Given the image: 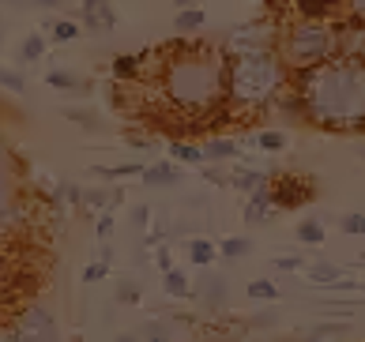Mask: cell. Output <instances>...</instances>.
I'll list each match as a JSON object with an SVG mask.
<instances>
[{"mask_svg":"<svg viewBox=\"0 0 365 342\" xmlns=\"http://www.w3.org/2000/svg\"><path fill=\"white\" fill-rule=\"evenodd\" d=\"M294 98L309 125L324 132L365 128V57H335L313 72L290 76Z\"/></svg>","mask_w":365,"mask_h":342,"instance_id":"obj_1","label":"cell"},{"mask_svg":"<svg viewBox=\"0 0 365 342\" xmlns=\"http://www.w3.org/2000/svg\"><path fill=\"white\" fill-rule=\"evenodd\" d=\"M46 87H53V90H83L87 79L68 72V68H53V72H46Z\"/></svg>","mask_w":365,"mask_h":342,"instance_id":"obj_23","label":"cell"},{"mask_svg":"<svg viewBox=\"0 0 365 342\" xmlns=\"http://www.w3.org/2000/svg\"><path fill=\"white\" fill-rule=\"evenodd\" d=\"M275 218V200H272V185L260 188V192L249 196V207H245V222L249 226H267Z\"/></svg>","mask_w":365,"mask_h":342,"instance_id":"obj_13","label":"cell"},{"mask_svg":"<svg viewBox=\"0 0 365 342\" xmlns=\"http://www.w3.org/2000/svg\"><path fill=\"white\" fill-rule=\"evenodd\" d=\"M252 252V237H245V234H241V237H222L219 241V256L222 259H245Z\"/></svg>","mask_w":365,"mask_h":342,"instance_id":"obj_26","label":"cell"},{"mask_svg":"<svg viewBox=\"0 0 365 342\" xmlns=\"http://www.w3.org/2000/svg\"><path fill=\"white\" fill-rule=\"evenodd\" d=\"M11 331H16L23 342H64L57 316H53V312L42 305V301H31V305H23V309L16 312V323H11Z\"/></svg>","mask_w":365,"mask_h":342,"instance_id":"obj_5","label":"cell"},{"mask_svg":"<svg viewBox=\"0 0 365 342\" xmlns=\"http://www.w3.org/2000/svg\"><path fill=\"white\" fill-rule=\"evenodd\" d=\"M272 185V173H264V170H252V166H237L234 173H230V188H237V192H260V188Z\"/></svg>","mask_w":365,"mask_h":342,"instance_id":"obj_14","label":"cell"},{"mask_svg":"<svg viewBox=\"0 0 365 342\" xmlns=\"http://www.w3.org/2000/svg\"><path fill=\"white\" fill-rule=\"evenodd\" d=\"M8 275H11V271H8V256H4V252H0V282H4Z\"/></svg>","mask_w":365,"mask_h":342,"instance_id":"obj_50","label":"cell"},{"mask_svg":"<svg viewBox=\"0 0 365 342\" xmlns=\"http://www.w3.org/2000/svg\"><path fill=\"white\" fill-rule=\"evenodd\" d=\"M155 264H158V271L166 275V271H173V252L166 249V244H158V252H155Z\"/></svg>","mask_w":365,"mask_h":342,"instance_id":"obj_40","label":"cell"},{"mask_svg":"<svg viewBox=\"0 0 365 342\" xmlns=\"http://www.w3.org/2000/svg\"><path fill=\"white\" fill-rule=\"evenodd\" d=\"M272 267H275V271H294V275H297V271H305L309 264H305V256H297V252H294V256H275V259H272Z\"/></svg>","mask_w":365,"mask_h":342,"instance_id":"obj_38","label":"cell"},{"mask_svg":"<svg viewBox=\"0 0 365 342\" xmlns=\"http://www.w3.org/2000/svg\"><path fill=\"white\" fill-rule=\"evenodd\" d=\"M46 38L42 34H26L23 38V46H19V61H26V64H34V61H42L46 57Z\"/></svg>","mask_w":365,"mask_h":342,"instance_id":"obj_27","label":"cell"},{"mask_svg":"<svg viewBox=\"0 0 365 342\" xmlns=\"http://www.w3.org/2000/svg\"><path fill=\"white\" fill-rule=\"evenodd\" d=\"M162 290H166V297H173V301H188L192 297V282H188V275L185 271H166V275H162Z\"/></svg>","mask_w":365,"mask_h":342,"instance_id":"obj_21","label":"cell"},{"mask_svg":"<svg viewBox=\"0 0 365 342\" xmlns=\"http://www.w3.org/2000/svg\"><path fill=\"white\" fill-rule=\"evenodd\" d=\"M358 158H361V162H365V143H361V147H358Z\"/></svg>","mask_w":365,"mask_h":342,"instance_id":"obj_52","label":"cell"},{"mask_svg":"<svg viewBox=\"0 0 365 342\" xmlns=\"http://www.w3.org/2000/svg\"><path fill=\"white\" fill-rule=\"evenodd\" d=\"M0 90H8V94H23V90H26L23 72H16V68H4V64H0Z\"/></svg>","mask_w":365,"mask_h":342,"instance_id":"obj_31","label":"cell"},{"mask_svg":"<svg viewBox=\"0 0 365 342\" xmlns=\"http://www.w3.org/2000/svg\"><path fill=\"white\" fill-rule=\"evenodd\" d=\"M339 49H343L339 23H305V19H297L279 34V42H275V53L282 57L290 76L313 72V68L335 61Z\"/></svg>","mask_w":365,"mask_h":342,"instance_id":"obj_4","label":"cell"},{"mask_svg":"<svg viewBox=\"0 0 365 342\" xmlns=\"http://www.w3.org/2000/svg\"><path fill=\"white\" fill-rule=\"evenodd\" d=\"M256 147L267 150V155H279V150H287V132H279V128L256 132Z\"/></svg>","mask_w":365,"mask_h":342,"instance_id":"obj_28","label":"cell"},{"mask_svg":"<svg viewBox=\"0 0 365 342\" xmlns=\"http://www.w3.org/2000/svg\"><path fill=\"white\" fill-rule=\"evenodd\" d=\"M350 331V320H320L313 327H305V335H297L302 342H328V338H339Z\"/></svg>","mask_w":365,"mask_h":342,"instance_id":"obj_17","label":"cell"},{"mask_svg":"<svg viewBox=\"0 0 365 342\" xmlns=\"http://www.w3.org/2000/svg\"><path fill=\"white\" fill-rule=\"evenodd\" d=\"M275 320H279V312H275V309H267V312H260V316H252L256 327H275Z\"/></svg>","mask_w":365,"mask_h":342,"instance_id":"obj_42","label":"cell"},{"mask_svg":"<svg viewBox=\"0 0 365 342\" xmlns=\"http://www.w3.org/2000/svg\"><path fill=\"white\" fill-rule=\"evenodd\" d=\"M188 259H192L196 267H211L215 259H219V244L207 241V237H192L188 241Z\"/></svg>","mask_w":365,"mask_h":342,"instance_id":"obj_22","label":"cell"},{"mask_svg":"<svg viewBox=\"0 0 365 342\" xmlns=\"http://www.w3.org/2000/svg\"><path fill=\"white\" fill-rule=\"evenodd\" d=\"M38 8H49V11H57V8H68L72 0H34Z\"/></svg>","mask_w":365,"mask_h":342,"instance_id":"obj_45","label":"cell"},{"mask_svg":"<svg viewBox=\"0 0 365 342\" xmlns=\"http://www.w3.org/2000/svg\"><path fill=\"white\" fill-rule=\"evenodd\" d=\"M287 4L305 23H335V16L346 8V0H287Z\"/></svg>","mask_w":365,"mask_h":342,"instance_id":"obj_10","label":"cell"},{"mask_svg":"<svg viewBox=\"0 0 365 342\" xmlns=\"http://www.w3.org/2000/svg\"><path fill=\"white\" fill-rule=\"evenodd\" d=\"M328 290H331V294H358L361 286H358L354 279H339V282H335V286H328Z\"/></svg>","mask_w":365,"mask_h":342,"instance_id":"obj_41","label":"cell"},{"mask_svg":"<svg viewBox=\"0 0 365 342\" xmlns=\"http://www.w3.org/2000/svg\"><path fill=\"white\" fill-rule=\"evenodd\" d=\"M245 294H249V301H260V305H275V301H279V286H275L272 279H252V282L245 286Z\"/></svg>","mask_w":365,"mask_h":342,"instance_id":"obj_24","label":"cell"},{"mask_svg":"<svg viewBox=\"0 0 365 342\" xmlns=\"http://www.w3.org/2000/svg\"><path fill=\"white\" fill-rule=\"evenodd\" d=\"M128 222L140 229V234H147V229H151V222H155V211L147 207V203H136V207H132V214H128Z\"/></svg>","mask_w":365,"mask_h":342,"instance_id":"obj_35","label":"cell"},{"mask_svg":"<svg viewBox=\"0 0 365 342\" xmlns=\"http://www.w3.org/2000/svg\"><path fill=\"white\" fill-rule=\"evenodd\" d=\"M200 147H204L207 166H219V162H237V155H241L237 140H226V135H211V140L200 143Z\"/></svg>","mask_w":365,"mask_h":342,"instance_id":"obj_15","label":"cell"},{"mask_svg":"<svg viewBox=\"0 0 365 342\" xmlns=\"http://www.w3.org/2000/svg\"><path fill=\"white\" fill-rule=\"evenodd\" d=\"M113 342H143V338H140V335H117Z\"/></svg>","mask_w":365,"mask_h":342,"instance_id":"obj_51","label":"cell"},{"mask_svg":"<svg viewBox=\"0 0 365 342\" xmlns=\"http://www.w3.org/2000/svg\"><path fill=\"white\" fill-rule=\"evenodd\" d=\"M275 185H272V200L279 211H297L305 203L317 200V185L313 177H302V173H272Z\"/></svg>","mask_w":365,"mask_h":342,"instance_id":"obj_6","label":"cell"},{"mask_svg":"<svg viewBox=\"0 0 365 342\" xmlns=\"http://www.w3.org/2000/svg\"><path fill=\"white\" fill-rule=\"evenodd\" d=\"M106 275H110V264H102V259H91V264L79 271V279H83L87 286H94V282H102Z\"/></svg>","mask_w":365,"mask_h":342,"instance_id":"obj_37","label":"cell"},{"mask_svg":"<svg viewBox=\"0 0 365 342\" xmlns=\"http://www.w3.org/2000/svg\"><path fill=\"white\" fill-rule=\"evenodd\" d=\"M98 259H102V264H113V244H102V256Z\"/></svg>","mask_w":365,"mask_h":342,"instance_id":"obj_49","label":"cell"},{"mask_svg":"<svg viewBox=\"0 0 365 342\" xmlns=\"http://www.w3.org/2000/svg\"><path fill=\"white\" fill-rule=\"evenodd\" d=\"M290 72L275 49H260V53H241L230 57V94L226 105L234 109H264L272 105L279 94H287Z\"/></svg>","mask_w":365,"mask_h":342,"instance_id":"obj_3","label":"cell"},{"mask_svg":"<svg viewBox=\"0 0 365 342\" xmlns=\"http://www.w3.org/2000/svg\"><path fill=\"white\" fill-rule=\"evenodd\" d=\"M128 143H132V147H155L151 135H128Z\"/></svg>","mask_w":365,"mask_h":342,"instance_id":"obj_46","label":"cell"},{"mask_svg":"<svg viewBox=\"0 0 365 342\" xmlns=\"http://www.w3.org/2000/svg\"><path fill=\"white\" fill-rule=\"evenodd\" d=\"M79 23H83V31L102 38L117 31V8L113 0H79Z\"/></svg>","mask_w":365,"mask_h":342,"instance_id":"obj_9","label":"cell"},{"mask_svg":"<svg viewBox=\"0 0 365 342\" xmlns=\"http://www.w3.org/2000/svg\"><path fill=\"white\" fill-rule=\"evenodd\" d=\"M16 196V150H11L8 135L0 132V207Z\"/></svg>","mask_w":365,"mask_h":342,"instance_id":"obj_11","label":"cell"},{"mask_svg":"<svg viewBox=\"0 0 365 342\" xmlns=\"http://www.w3.org/2000/svg\"><path fill=\"white\" fill-rule=\"evenodd\" d=\"M147 166L140 162H120V166H91L94 177H110V181H120V177H143Z\"/></svg>","mask_w":365,"mask_h":342,"instance_id":"obj_25","label":"cell"},{"mask_svg":"<svg viewBox=\"0 0 365 342\" xmlns=\"http://www.w3.org/2000/svg\"><path fill=\"white\" fill-rule=\"evenodd\" d=\"M275 42H279V34H275V23H272V19H252V23L237 26V31L226 38V49H230V57H241V53L275 49Z\"/></svg>","mask_w":365,"mask_h":342,"instance_id":"obj_8","label":"cell"},{"mask_svg":"<svg viewBox=\"0 0 365 342\" xmlns=\"http://www.w3.org/2000/svg\"><path fill=\"white\" fill-rule=\"evenodd\" d=\"M143 342H170V338H143Z\"/></svg>","mask_w":365,"mask_h":342,"instance_id":"obj_53","label":"cell"},{"mask_svg":"<svg viewBox=\"0 0 365 342\" xmlns=\"http://www.w3.org/2000/svg\"><path fill=\"white\" fill-rule=\"evenodd\" d=\"M230 94V53L219 46H181L162 64V98L181 117H211Z\"/></svg>","mask_w":365,"mask_h":342,"instance_id":"obj_2","label":"cell"},{"mask_svg":"<svg viewBox=\"0 0 365 342\" xmlns=\"http://www.w3.org/2000/svg\"><path fill=\"white\" fill-rule=\"evenodd\" d=\"M188 301H196L207 316L226 312V305H230V279L222 275V271H215V267H204V271H200V279L192 282V297H188Z\"/></svg>","mask_w":365,"mask_h":342,"instance_id":"obj_7","label":"cell"},{"mask_svg":"<svg viewBox=\"0 0 365 342\" xmlns=\"http://www.w3.org/2000/svg\"><path fill=\"white\" fill-rule=\"evenodd\" d=\"M297 241L309 244V249H320V244L328 241V226H324L317 214H309V218H302V222H297Z\"/></svg>","mask_w":365,"mask_h":342,"instance_id":"obj_19","label":"cell"},{"mask_svg":"<svg viewBox=\"0 0 365 342\" xmlns=\"http://www.w3.org/2000/svg\"><path fill=\"white\" fill-rule=\"evenodd\" d=\"M79 34H83V26H79L76 19H57V23L49 26V38H53V42H61V46L64 42H76Z\"/></svg>","mask_w":365,"mask_h":342,"instance_id":"obj_29","label":"cell"},{"mask_svg":"<svg viewBox=\"0 0 365 342\" xmlns=\"http://www.w3.org/2000/svg\"><path fill=\"white\" fill-rule=\"evenodd\" d=\"M143 68V57H132V53H117V57L110 61V76L117 79V83H128V79H136Z\"/></svg>","mask_w":365,"mask_h":342,"instance_id":"obj_20","label":"cell"},{"mask_svg":"<svg viewBox=\"0 0 365 342\" xmlns=\"http://www.w3.org/2000/svg\"><path fill=\"white\" fill-rule=\"evenodd\" d=\"M207 23V11L204 8H192V11H178V19H173V26H178V31H200V26Z\"/></svg>","mask_w":365,"mask_h":342,"instance_id":"obj_30","label":"cell"},{"mask_svg":"<svg viewBox=\"0 0 365 342\" xmlns=\"http://www.w3.org/2000/svg\"><path fill=\"white\" fill-rule=\"evenodd\" d=\"M140 282H132V279H120L117 282V297L113 301H120V305H140Z\"/></svg>","mask_w":365,"mask_h":342,"instance_id":"obj_33","label":"cell"},{"mask_svg":"<svg viewBox=\"0 0 365 342\" xmlns=\"http://www.w3.org/2000/svg\"><path fill=\"white\" fill-rule=\"evenodd\" d=\"M181 181L185 177H181L178 162H151V166L143 170V185L147 188H178Z\"/></svg>","mask_w":365,"mask_h":342,"instance_id":"obj_12","label":"cell"},{"mask_svg":"<svg viewBox=\"0 0 365 342\" xmlns=\"http://www.w3.org/2000/svg\"><path fill=\"white\" fill-rule=\"evenodd\" d=\"M170 162H178V166H207L204 147L188 143V140H173L170 143Z\"/></svg>","mask_w":365,"mask_h":342,"instance_id":"obj_18","label":"cell"},{"mask_svg":"<svg viewBox=\"0 0 365 342\" xmlns=\"http://www.w3.org/2000/svg\"><path fill=\"white\" fill-rule=\"evenodd\" d=\"M178 4V11H192V8H200V0H173Z\"/></svg>","mask_w":365,"mask_h":342,"instance_id":"obj_47","label":"cell"},{"mask_svg":"<svg viewBox=\"0 0 365 342\" xmlns=\"http://www.w3.org/2000/svg\"><path fill=\"white\" fill-rule=\"evenodd\" d=\"M346 11L354 19H365V0H346Z\"/></svg>","mask_w":365,"mask_h":342,"instance_id":"obj_44","label":"cell"},{"mask_svg":"<svg viewBox=\"0 0 365 342\" xmlns=\"http://www.w3.org/2000/svg\"><path fill=\"white\" fill-rule=\"evenodd\" d=\"M0 342H23V338L11 331V327H4V331H0Z\"/></svg>","mask_w":365,"mask_h":342,"instance_id":"obj_48","label":"cell"},{"mask_svg":"<svg viewBox=\"0 0 365 342\" xmlns=\"http://www.w3.org/2000/svg\"><path fill=\"white\" fill-rule=\"evenodd\" d=\"M305 279L313 282V286H324V290H328V286H335L339 279H346V267L343 264H331V259H317V264L305 267Z\"/></svg>","mask_w":365,"mask_h":342,"instance_id":"obj_16","label":"cell"},{"mask_svg":"<svg viewBox=\"0 0 365 342\" xmlns=\"http://www.w3.org/2000/svg\"><path fill=\"white\" fill-rule=\"evenodd\" d=\"M113 226H117L113 211H102L98 218H94V234H98V241H102V244H110V237H113Z\"/></svg>","mask_w":365,"mask_h":342,"instance_id":"obj_36","label":"cell"},{"mask_svg":"<svg viewBox=\"0 0 365 342\" xmlns=\"http://www.w3.org/2000/svg\"><path fill=\"white\" fill-rule=\"evenodd\" d=\"M204 181H207V185H230V177H222L215 166H207V170H204Z\"/></svg>","mask_w":365,"mask_h":342,"instance_id":"obj_43","label":"cell"},{"mask_svg":"<svg viewBox=\"0 0 365 342\" xmlns=\"http://www.w3.org/2000/svg\"><path fill=\"white\" fill-rule=\"evenodd\" d=\"M140 338H170V327L162 323V320H147L140 327Z\"/></svg>","mask_w":365,"mask_h":342,"instance_id":"obj_39","label":"cell"},{"mask_svg":"<svg viewBox=\"0 0 365 342\" xmlns=\"http://www.w3.org/2000/svg\"><path fill=\"white\" fill-rule=\"evenodd\" d=\"M64 117L76 120V125H79V128H87V132H98V128H102V120L94 117L91 109H64Z\"/></svg>","mask_w":365,"mask_h":342,"instance_id":"obj_34","label":"cell"},{"mask_svg":"<svg viewBox=\"0 0 365 342\" xmlns=\"http://www.w3.org/2000/svg\"><path fill=\"white\" fill-rule=\"evenodd\" d=\"M339 229H343L346 237H365V214L361 211H346L339 218Z\"/></svg>","mask_w":365,"mask_h":342,"instance_id":"obj_32","label":"cell"}]
</instances>
